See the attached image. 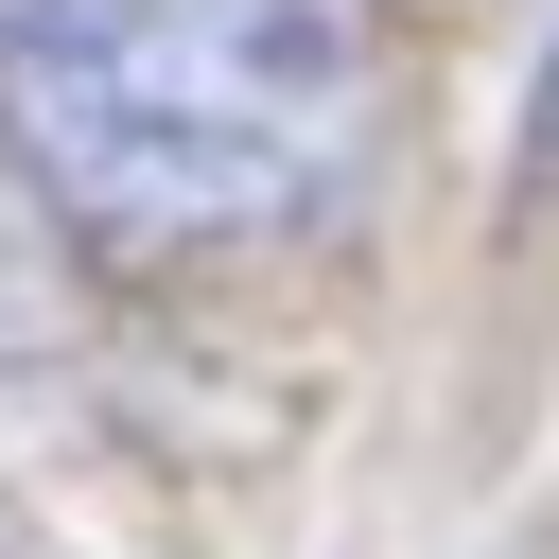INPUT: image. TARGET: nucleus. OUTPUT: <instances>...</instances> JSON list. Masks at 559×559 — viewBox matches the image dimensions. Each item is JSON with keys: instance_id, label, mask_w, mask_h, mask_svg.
I'll return each instance as SVG.
<instances>
[{"instance_id": "nucleus-1", "label": "nucleus", "mask_w": 559, "mask_h": 559, "mask_svg": "<svg viewBox=\"0 0 559 559\" xmlns=\"http://www.w3.org/2000/svg\"><path fill=\"white\" fill-rule=\"evenodd\" d=\"M0 157L87 245H262L367 157L349 0H0Z\"/></svg>"}, {"instance_id": "nucleus-2", "label": "nucleus", "mask_w": 559, "mask_h": 559, "mask_svg": "<svg viewBox=\"0 0 559 559\" xmlns=\"http://www.w3.org/2000/svg\"><path fill=\"white\" fill-rule=\"evenodd\" d=\"M524 175H559V52H542V87H524Z\"/></svg>"}]
</instances>
